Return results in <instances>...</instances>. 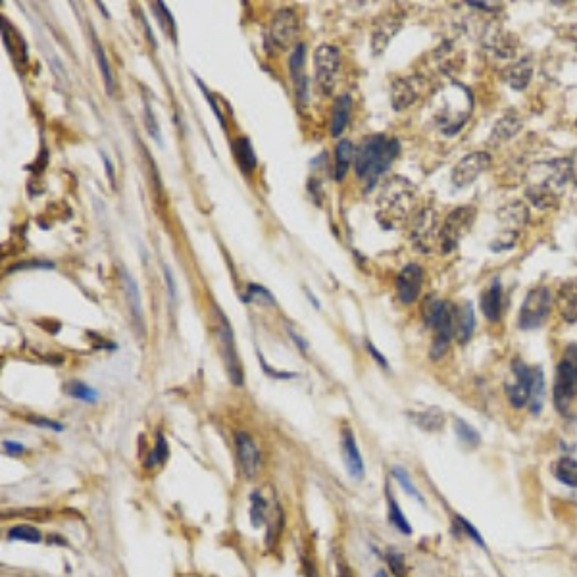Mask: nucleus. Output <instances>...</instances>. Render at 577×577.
<instances>
[{"label": "nucleus", "mask_w": 577, "mask_h": 577, "mask_svg": "<svg viewBox=\"0 0 577 577\" xmlns=\"http://www.w3.org/2000/svg\"><path fill=\"white\" fill-rule=\"evenodd\" d=\"M306 294H308V298H310V303H312L314 308H318V310H320V303H318V298L310 293V289H306Z\"/></svg>", "instance_id": "obj_58"}, {"label": "nucleus", "mask_w": 577, "mask_h": 577, "mask_svg": "<svg viewBox=\"0 0 577 577\" xmlns=\"http://www.w3.org/2000/svg\"><path fill=\"white\" fill-rule=\"evenodd\" d=\"M491 154L485 151H475L466 154L464 158L455 166L453 170V183L458 189H464L468 185H472L473 181L481 175L483 171H487L491 168Z\"/></svg>", "instance_id": "obj_12"}, {"label": "nucleus", "mask_w": 577, "mask_h": 577, "mask_svg": "<svg viewBox=\"0 0 577 577\" xmlns=\"http://www.w3.org/2000/svg\"><path fill=\"white\" fill-rule=\"evenodd\" d=\"M385 497H387V514H389V523L395 527L397 531H400L402 535H412V525H410V521H408V518L404 516V512H402V508L398 506L397 499H395V494L391 492V489H385Z\"/></svg>", "instance_id": "obj_31"}, {"label": "nucleus", "mask_w": 577, "mask_h": 577, "mask_svg": "<svg viewBox=\"0 0 577 577\" xmlns=\"http://www.w3.org/2000/svg\"><path fill=\"white\" fill-rule=\"evenodd\" d=\"M304 45H296L293 50V54L289 58V69H291V77L294 81V89H296V96L298 102L306 105L308 96H306V89H308V81L304 77Z\"/></svg>", "instance_id": "obj_24"}, {"label": "nucleus", "mask_w": 577, "mask_h": 577, "mask_svg": "<svg viewBox=\"0 0 577 577\" xmlns=\"http://www.w3.org/2000/svg\"><path fill=\"white\" fill-rule=\"evenodd\" d=\"M8 539L10 541H23V543L37 545V543H41V541H43V535H41V531H39L37 527L21 523V525H14V527H10Z\"/></svg>", "instance_id": "obj_40"}, {"label": "nucleus", "mask_w": 577, "mask_h": 577, "mask_svg": "<svg viewBox=\"0 0 577 577\" xmlns=\"http://www.w3.org/2000/svg\"><path fill=\"white\" fill-rule=\"evenodd\" d=\"M566 354L571 358V364H574V375H576V397H577V345H569L566 349Z\"/></svg>", "instance_id": "obj_51"}, {"label": "nucleus", "mask_w": 577, "mask_h": 577, "mask_svg": "<svg viewBox=\"0 0 577 577\" xmlns=\"http://www.w3.org/2000/svg\"><path fill=\"white\" fill-rule=\"evenodd\" d=\"M366 347H368L369 354H371L373 358L378 360V362L381 364V366H383V368H387V360H385V356H383V354H381L379 350H375V347H373L371 342H366Z\"/></svg>", "instance_id": "obj_54"}, {"label": "nucleus", "mask_w": 577, "mask_h": 577, "mask_svg": "<svg viewBox=\"0 0 577 577\" xmlns=\"http://www.w3.org/2000/svg\"><path fill=\"white\" fill-rule=\"evenodd\" d=\"M387 566H389V569H391L393 577H406L408 576V568H406V560H404V554H402V552H398V550H389Z\"/></svg>", "instance_id": "obj_43"}, {"label": "nucleus", "mask_w": 577, "mask_h": 577, "mask_svg": "<svg viewBox=\"0 0 577 577\" xmlns=\"http://www.w3.org/2000/svg\"><path fill=\"white\" fill-rule=\"evenodd\" d=\"M400 152V142L389 139L385 135H371L360 142L358 151L354 154V170L360 181L371 189L378 179L391 168L393 160Z\"/></svg>", "instance_id": "obj_2"}, {"label": "nucleus", "mask_w": 577, "mask_h": 577, "mask_svg": "<svg viewBox=\"0 0 577 577\" xmlns=\"http://www.w3.org/2000/svg\"><path fill=\"white\" fill-rule=\"evenodd\" d=\"M439 221H437L435 212L431 208H422L414 218L412 226V241L417 248L429 252L431 248H439Z\"/></svg>", "instance_id": "obj_13"}, {"label": "nucleus", "mask_w": 577, "mask_h": 577, "mask_svg": "<svg viewBox=\"0 0 577 577\" xmlns=\"http://www.w3.org/2000/svg\"><path fill=\"white\" fill-rule=\"evenodd\" d=\"M531 76H533V64H531L530 58H523L520 62L512 64L510 67L504 69V79L506 83L516 89V91H523L525 87L530 85Z\"/></svg>", "instance_id": "obj_28"}, {"label": "nucleus", "mask_w": 577, "mask_h": 577, "mask_svg": "<svg viewBox=\"0 0 577 577\" xmlns=\"http://www.w3.org/2000/svg\"><path fill=\"white\" fill-rule=\"evenodd\" d=\"M455 520H456V523H458V527L464 531V535H466V537H470L473 543H477L479 547H483V549H485V541H483V537L479 535V531L475 530V527H473L470 521L466 520V518H462V516H458V514L455 516Z\"/></svg>", "instance_id": "obj_46"}, {"label": "nucleus", "mask_w": 577, "mask_h": 577, "mask_svg": "<svg viewBox=\"0 0 577 577\" xmlns=\"http://www.w3.org/2000/svg\"><path fill=\"white\" fill-rule=\"evenodd\" d=\"M95 54H96V62H98V67H100V74H102V79H105V87L106 93L112 95L114 93V76H112V67H110V62L105 54V48L98 45V41H95Z\"/></svg>", "instance_id": "obj_41"}, {"label": "nucleus", "mask_w": 577, "mask_h": 577, "mask_svg": "<svg viewBox=\"0 0 577 577\" xmlns=\"http://www.w3.org/2000/svg\"><path fill=\"white\" fill-rule=\"evenodd\" d=\"M214 308H216V316H218L216 335H218L221 358H224V364H226V369H228V375L229 379H231V383L237 385V387H241V385H243V368H241V360H239V354H237L235 337H233L231 323H229L226 314L221 312L218 306H214Z\"/></svg>", "instance_id": "obj_8"}, {"label": "nucleus", "mask_w": 577, "mask_h": 577, "mask_svg": "<svg viewBox=\"0 0 577 577\" xmlns=\"http://www.w3.org/2000/svg\"><path fill=\"white\" fill-rule=\"evenodd\" d=\"M521 125H523V122H521L518 112H506L499 122L494 123L491 137H489V144H491V146H501L504 142H508L510 139H514V137L518 135Z\"/></svg>", "instance_id": "obj_23"}, {"label": "nucleus", "mask_w": 577, "mask_h": 577, "mask_svg": "<svg viewBox=\"0 0 577 577\" xmlns=\"http://www.w3.org/2000/svg\"><path fill=\"white\" fill-rule=\"evenodd\" d=\"M350 110H352V100H350L349 95H341L335 100L331 112V127H329V133H331L333 137H339L342 133V129L347 127L350 118Z\"/></svg>", "instance_id": "obj_30"}, {"label": "nucleus", "mask_w": 577, "mask_h": 577, "mask_svg": "<svg viewBox=\"0 0 577 577\" xmlns=\"http://www.w3.org/2000/svg\"><path fill=\"white\" fill-rule=\"evenodd\" d=\"M556 303L562 320L568 323L577 322V277L566 279L564 283H560L558 294H556Z\"/></svg>", "instance_id": "obj_22"}, {"label": "nucleus", "mask_w": 577, "mask_h": 577, "mask_svg": "<svg viewBox=\"0 0 577 577\" xmlns=\"http://www.w3.org/2000/svg\"><path fill=\"white\" fill-rule=\"evenodd\" d=\"M545 398H547V381L543 368H531V387H530V412L533 416H539L545 406Z\"/></svg>", "instance_id": "obj_26"}, {"label": "nucleus", "mask_w": 577, "mask_h": 577, "mask_svg": "<svg viewBox=\"0 0 577 577\" xmlns=\"http://www.w3.org/2000/svg\"><path fill=\"white\" fill-rule=\"evenodd\" d=\"M235 446L241 473L245 475L246 479H252L256 473L260 472V464H262V455L256 446L254 439L245 431H239L235 435Z\"/></svg>", "instance_id": "obj_16"}, {"label": "nucleus", "mask_w": 577, "mask_h": 577, "mask_svg": "<svg viewBox=\"0 0 577 577\" xmlns=\"http://www.w3.org/2000/svg\"><path fill=\"white\" fill-rule=\"evenodd\" d=\"M552 473L560 483L568 485L571 489H577V460L569 456H562L558 462L554 464Z\"/></svg>", "instance_id": "obj_34"}, {"label": "nucleus", "mask_w": 577, "mask_h": 577, "mask_svg": "<svg viewBox=\"0 0 577 577\" xmlns=\"http://www.w3.org/2000/svg\"><path fill=\"white\" fill-rule=\"evenodd\" d=\"M568 181V158L566 160L539 162V164L531 166L525 197L531 200V204L535 208H552L560 202V197L564 195V187H566Z\"/></svg>", "instance_id": "obj_1"}, {"label": "nucleus", "mask_w": 577, "mask_h": 577, "mask_svg": "<svg viewBox=\"0 0 577 577\" xmlns=\"http://www.w3.org/2000/svg\"><path fill=\"white\" fill-rule=\"evenodd\" d=\"M483 45L497 58H510L518 50V37L501 25H491L483 35Z\"/></svg>", "instance_id": "obj_18"}, {"label": "nucleus", "mask_w": 577, "mask_h": 577, "mask_svg": "<svg viewBox=\"0 0 577 577\" xmlns=\"http://www.w3.org/2000/svg\"><path fill=\"white\" fill-rule=\"evenodd\" d=\"M455 433L458 437V441L468 446V448H475V446L481 445L479 431L473 426H470L468 422H464L462 417H456L455 420Z\"/></svg>", "instance_id": "obj_36"}, {"label": "nucleus", "mask_w": 577, "mask_h": 577, "mask_svg": "<svg viewBox=\"0 0 577 577\" xmlns=\"http://www.w3.org/2000/svg\"><path fill=\"white\" fill-rule=\"evenodd\" d=\"M142 110H144V125H146V131L151 135L154 141L162 144V137H160V127H158V122H156V116L152 112V106L149 100H144L142 105Z\"/></svg>", "instance_id": "obj_44"}, {"label": "nucleus", "mask_w": 577, "mask_h": 577, "mask_svg": "<svg viewBox=\"0 0 577 577\" xmlns=\"http://www.w3.org/2000/svg\"><path fill=\"white\" fill-rule=\"evenodd\" d=\"M400 25H402V16H397V12H387L383 18L379 19L378 25L373 29V35H371V52H373V56H379L387 48L389 41L400 29Z\"/></svg>", "instance_id": "obj_20"}, {"label": "nucleus", "mask_w": 577, "mask_h": 577, "mask_svg": "<svg viewBox=\"0 0 577 577\" xmlns=\"http://www.w3.org/2000/svg\"><path fill=\"white\" fill-rule=\"evenodd\" d=\"M550 306H552V294H550L549 287H535L531 289L530 293L525 294V301L521 304L520 310V329L523 331H531L541 327L545 320L549 318Z\"/></svg>", "instance_id": "obj_7"}, {"label": "nucleus", "mask_w": 577, "mask_h": 577, "mask_svg": "<svg viewBox=\"0 0 577 577\" xmlns=\"http://www.w3.org/2000/svg\"><path fill=\"white\" fill-rule=\"evenodd\" d=\"M301 31L298 16L294 14V10L281 8L275 12L272 19V43L275 47L287 48L293 45Z\"/></svg>", "instance_id": "obj_14"}, {"label": "nucleus", "mask_w": 577, "mask_h": 577, "mask_svg": "<svg viewBox=\"0 0 577 577\" xmlns=\"http://www.w3.org/2000/svg\"><path fill=\"white\" fill-rule=\"evenodd\" d=\"M417 189L414 183L395 175L381 187L378 199V218L383 228H393L398 221H404L408 212L416 206Z\"/></svg>", "instance_id": "obj_3"}, {"label": "nucleus", "mask_w": 577, "mask_h": 577, "mask_svg": "<svg viewBox=\"0 0 577 577\" xmlns=\"http://www.w3.org/2000/svg\"><path fill=\"white\" fill-rule=\"evenodd\" d=\"M289 335H291V339H293L294 342H296V347H298V350H303V352H306L308 350V342L304 341L303 337H298L296 333L293 331V329H289Z\"/></svg>", "instance_id": "obj_56"}, {"label": "nucleus", "mask_w": 577, "mask_h": 577, "mask_svg": "<svg viewBox=\"0 0 577 577\" xmlns=\"http://www.w3.org/2000/svg\"><path fill=\"white\" fill-rule=\"evenodd\" d=\"M235 156L239 168L245 171V173H250V171L256 168V154L248 137H239V139H237Z\"/></svg>", "instance_id": "obj_35"}, {"label": "nucleus", "mask_w": 577, "mask_h": 577, "mask_svg": "<svg viewBox=\"0 0 577 577\" xmlns=\"http://www.w3.org/2000/svg\"><path fill=\"white\" fill-rule=\"evenodd\" d=\"M2 448H4V453L8 456H21L28 450L25 446L19 445L16 441H4V443H2Z\"/></svg>", "instance_id": "obj_50"}, {"label": "nucleus", "mask_w": 577, "mask_h": 577, "mask_svg": "<svg viewBox=\"0 0 577 577\" xmlns=\"http://www.w3.org/2000/svg\"><path fill=\"white\" fill-rule=\"evenodd\" d=\"M168 456H170L168 441H166L164 433H158V437H156V445H154V448L149 453L146 460H144V468H146V470H152V468H156V466H162V464L168 460Z\"/></svg>", "instance_id": "obj_39"}, {"label": "nucleus", "mask_w": 577, "mask_h": 577, "mask_svg": "<svg viewBox=\"0 0 577 577\" xmlns=\"http://www.w3.org/2000/svg\"><path fill=\"white\" fill-rule=\"evenodd\" d=\"M424 322L427 327L435 331L433 345L429 356L431 360H439L445 356V352L450 347V341L455 339V322H456V306L443 298L429 296L424 308Z\"/></svg>", "instance_id": "obj_4"}, {"label": "nucleus", "mask_w": 577, "mask_h": 577, "mask_svg": "<svg viewBox=\"0 0 577 577\" xmlns=\"http://www.w3.org/2000/svg\"><path fill=\"white\" fill-rule=\"evenodd\" d=\"M574 398H576L574 364H571V358L564 352L558 368H556V379H554V406L560 414H568Z\"/></svg>", "instance_id": "obj_10"}, {"label": "nucleus", "mask_w": 577, "mask_h": 577, "mask_svg": "<svg viewBox=\"0 0 577 577\" xmlns=\"http://www.w3.org/2000/svg\"><path fill=\"white\" fill-rule=\"evenodd\" d=\"M28 420L31 422V426L47 427V429H52V431H64V426H62V424H58V422H54V420H48V417L29 416Z\"/></svg>", "instance_id": "obj_48"}, {"label": "nucleus", "mask_w": 577, "mask_h": 577, "mask_svg": "<svg viewBox=\"0 0 577 577\" xmlns=\"http://www.w3.org/2000/svg\"><path fill=\"white\" fill-rule=\"evenodd\" d=\"M354 154L356 152H354V146L349 139L339 141L337 149H335V181L337 183H341L347 177V171L354 162Z\"/></svg>", "instance_id": "obj_29"}, {"label": "nucleus", "mask_w": 577, "mask_h": 577, "mask_svg": "<svg viewBox=\"0 0 577 577\" xmlns=\"http://www.w3.org/2000/svg\"><path fill=\"white\" fill-rule=\"evenodd\" d=\"M391 475L397 479L398 485L402 487V491L406 492L410 499H414L416 502H420V504H424V506H426V499L422 497V492L417 491V487L414 485V481H412V477L408 475V472H404L402 468L395 466V468H391Z\"/></svg>", "instance_id": "obj_38"}, {"label": "nucleus", "mask_w": 577, "mask_h": 577, "mask_svg": "<svg viewBox=\"0 0 577 577\" xmlns=\"http://www.w3.org/2000/svg\"><path fill=\"white\" fill-rule=\"evenodd\" d=\"M195 81H197V85H199L200 93L204 95V98H206V102H208L210 108H212V112H214V116H216V120H218V122H219V125H221V127L226 129V127H228V123H226V118H224V114H221V110H219L218 105H216V100H214V96H212V93H210L208 89H206V85H204V83L200 81V77L195 76Z\"/></svg>", "instance_id": "obj_45"}, {"label": "nucleus", "mask_w": 577, "mask_h": 577, "mask_svg": "<svg viewBox=\"0 0 577 577\" xmlns=\"http://www.w3.org/2000/svg\"><path fill=\"white\" fill-rule=\"evenodd\" d=\"M243 303H256V304H264V306H275V298L274 294L270 293L268 289H264L262 285L250 283L248 285V291L243 296Z\"/></svg>", "instance_id": "obj_42"}, {"label": "nucleus", "mask_w": 577, "mask_h": 577, "mask_svg": "<svg viewBox=\"0 0 577 577\" xmlns=\"http://www.w3.org/2000/svg\"><path fill=\"white\" fill-rule=\"evenodd\" d=\"M164 277H166V285H168V294H170V303L175 304L177 301V291H175V279H173V274L171 270L166 265L164 268Z\"/></svg>", "instance_id": "obj_49"}, {"label": "nucleus", "mask_w": 577, "mask_h": 577, "mask_svg": "<svg viewBox=\"0 0 577 577\" xmlns=\"http://www.w3.org/2000/svg\"><path fill=\"white\" fill-rule=\"evenodd\" d=\"M497 216L501 219L504 233L492 241L491 248L492 250H506L516 245L520 231L530 221V210L520 200H512L497 212Z\"/></svg>", "instance_id": "obj_6"}, {"label": "nucleus", "mask_w": 577, "mask_h": 577, "mask_svg": "<svg viewBox=\"0 0 577 577\" xmlns=\"http://www.w3.org/2000/svg\"><path fill=\"white\" fill-rule=\"evenodd\" d=\"M373 577H389V574L385 571V569H378V571H375V576H373Z\"/></svg>", "instance_id": "obj_59"}, {"label": "nucleus", "mask_w": 577, "mask_h": 577, "mask_svg": "<svg viewBox=\"0 0 577 577\" xmlns=\"http://www.w3.org/2000/svg\"><path fill=\"white\" fill-rule=\"evenodd\" d=\"M426 89V79L420 76L398 77L391 87V105L395 110H404L422 96Z\"/></svg>", "instance_id": "obj_15"}, {"label": "nucleus", "mask_w": 577, "mask_h": 577, "mask_svg": "<svg viewBox=\"0 0 577 577\" xmlns=\"http://www.w3.org/2000/svg\"><path fill=\"white\" fill-rule=\"evenodd\" d=\"M473 329H475V316H473V306L470 303H462L456 306V322H455V335L460 345L472 339Z\"/></svg>", "instance_id": "obj_27"}, {"label": "nucleus", "mask_w": 577, "mask_h": 577, "mask_svg": "<svg viewBox=\"0 0 577 577\" xmlns=\"http://www.w3.org/2000/svg\"><path fill=\"white\" fill-rule=\"evenodd\" d=\"M502 285L501 281H492L491 287L481 294V310L489 322H499L502 318Z\"/></svg>", "instance_id": "obj_25"}, {"label": "nucleus", "mask_w": 577, "mask_h": 577, "mask_svg": "<svg viewBox=\"0 0 577 577\" xmlns=\"http://www.w3.org/2000/svg\"><path fill=\"white\" fill-rule=\"evenodd\" d=\"M530 387H531V368L527 364H523L520 358L512 362L510 378L504 385L506 398L510 402L512 408L520 410L530 402Z\"/></svg>", "instance_id": "obj_11"}, {"label": "nucleus", "mask_w": 577, "mask_h": 577, "mask_svg": "<svg viewBox=\"0 0 577 577\" xmlns=\"http://www.w3.org/2000/svg\"><path fill=\"white\" fill-rule=\"evenodd\" d=\"M270 518V504L260 489L250 492V525L262 527Z\"/></svg>", "instance_id": "obj_33"}, {"label": "nucleus", "mask_w": 577, "mask_h": 577, "mask_svg": "<svg viewBox=\"0 0 577 577\" xmlns=\"http://www.w3.org/2000/svg\"><path fill=\"white\" fill-rule=\"evenodd\" d=\"M568 166H569V181H574V183L577 185V151L568 158Z\"/></svg>", "instance_id": "obj_52"}, {"label": "nucleus", "mask_w": 577, "mask_h": 577, "mask_svg": "<svg viewBox=\"0 0 577 577\" xmlns=\"http://www.w3.org/2000/svg\"><path fill=\"white\" fill-rule=\"evenodd\" d=\"M342 458H345V466H347V473L354 481L364 479L366 475V464L364 458L360 455V448L356 445V439L350 427L342 429Z\"/></svg>", "instance_id": "obj_19"}, {"label": "nucleus", "mask_w": 577, "mask_h": 577, "mask_svg": "<svg viewBox=\"0 0 577 577\" xmlns=\"http://www.w3.org/2000/svg\"><path fill=\"white\" fill-rule=\"evenodd\" d=\"M314 67H316V83L323 95H331L339 67H341V52L331 45H320L314 52Z\"/></svg>", "instance_id": "obj_9"}, {"label": "nucleus", "mask_w": 577, "mask_h": 577, "mask_svg": "<svg viewBox=\"0 0 577 577\" xmlns=\"http://www.w3.org/2000/svg\"><path fill=\"white\" fill-rule=\"evenodd\" d=\"M410 420H414V424L426 431H439L445 426V414L437 408H429L426 412H412L408 414Z\"/></svg>", "instance_id": "obj_32"}, {"label": "nucleus", "mask_w": 577, "mask_h": 577, "mask_svg": "<svg viewBox=\"0 0 577 577\" xmlns=\"http://www.w3.org/2000/svg\"><path fill=\"white\" fill-rule=\"evenodd\" d=\"M477 218V208L475 206H458L453 210L443 221L441 231H439V248L441 252H453L464 237L472 231L473 224Z\"/></svg>", "instance_id": "obj_5"}, {"label": "nucleus", "mask_w": 577, "mask_h": 577, "mask_svg": "<svg viewBox=\"0 0 577 577\" xmlns=\"http://www.w3.org/2000/svg\"><path fill=\"white\" fill-rule=\"evenodd\" d=\"M102 160H105V168H106V175H108V181H110V185H112V187H116L114 168H112V162H110V158L106 156L105 152H102Z\"/></svg>", "instance_id": "obj_53"}, {"label": "nucleus", "mask_w": 577, "mask_h": 577, "mask_svg": "<svg viewBox=\"0 0 577 577\" xmlns=\"http://www.w3.org/2000/svg\"><path fill=\"white\" fill-rule=\"evenodd\" d=\"M422 283H424V270H422V265H404L400 270V274L397 275L398 301L402 304L416 303L417 296L422 293Z\"/></svg>", "instance_id": "obj_17"}, {"label": "nucleus", "mask_w": 577, "mask_h": 577, "mask_svg": "<svg viewBox=\"0 0 577 577\" xmlns=\"http://www.w3.org/2000/svg\"><path fill=\"white\" fill-rule=\"evenodd\" d=\"M258 360H260V366H262V369H264V373L265 375H270V378H274V379L298 378V373H294V371H281V369H275V368H272V366H268V362H265L264 356H262V352H258Z\"/></svg>", "instance_id": "obj_47"}, {"label": "nucleus", "mask_w": 577, "mask_h": 577, "mask_svg": "<svg viewBox=\"0 0 577 577\" xmlns=\"http://www.w3.org/2000/svg\"><path fill=\"white\" fill-rule=\"evenodd\" d=\"M337 577H352V571H350L349 566L339 564V568H337Z\"/></svg>", "instance_id": "obj_57"}, {"label": "nucleus", "mask_w": 577, "mask_h": 577, "mask_svg": "<svg viewBox=\"0 0 577 577\" xmlns=\"http://www.w3.org/2000/svg\"><path fill=\"white\" fill-rule=\"evenodd\" d=\"M122 281L123 289H125V298H127V306H129L133 325H135L137 331L142 335V333H144V312H142V301L139 285L133 279V275L127 274L125 270H122Z\"/></svg>", "instance_id": "obj_21"}, {"label": "nucleus", "mask_w": 577, "mask_h": 577, "mask_svg": "<svg viewBox=\"0 0 577 577\" xmlns=\"http://www.w3.org/2000/svg\"><path fill=\"white\" fill-rule=\"evenodd\" d=\"M66 395H69L72 398H77V400H83V402H89V404H95L98 400V393L95 389L89 387L87 383L79 381V379H72L69 383H66Z\"/></svg>", "instance_id": "obj_37"}, {"label": "nucleus", "mask_w": 577, "mask_h": 577, "mask_svg": "<svg viewBox=\"0 0 577 577\" xmlns=\"http://www.w3.org/2000/svg\"><path fill=\"white\" fill-rule=\"evenodd\" d=\"M468 6H472V8H477V10H485V12H497V10H501L502 6H497V8H491V4H487V2H475V0H472V2H468Z\"/></svg>", "instance_id": "obj_55"}]
</instances>
